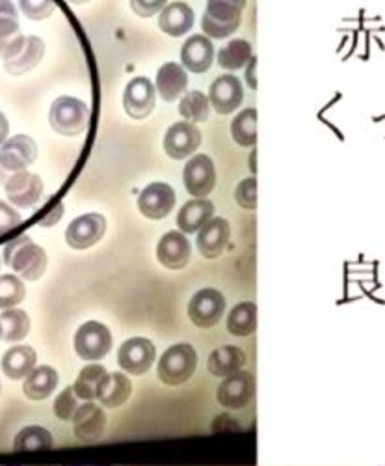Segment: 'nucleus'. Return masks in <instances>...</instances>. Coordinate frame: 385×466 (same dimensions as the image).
<instances>
[{"instance_id": "nucleus-1", "label": "nucleus", "mask_w": 385, "mask_h": 466, "mask_svg": "<svg viewBox=\"0 0 385 466\" xmlns=\"http://www.w3.org/2000/svg\"><path fill=\"white\" fill-rule=\"evenodd\" d=\"M5 263L12 267L14 273H17L23 280L35 282L45 275L49 258L45 250L37 247L25 233V236L12 239L5 247Z\"/></svg>"}, {"instance_id": "nucleus-2", "label": "nucleus", "mask_w": 385, "mask_h": 466, "mask_svg": "<svg viewBox=\"0 0 385 466\" xmlns=\"http://www.w3.org/2000/svg\"><path fill=\"white\" fill-rule=\"evenodd\" d=\"M246 3L241 0H211L202 17V28L211 40H223L235 34L242 21Z\"/></svg>"}, {"instance_id": "nucleus-3", "label": "nucleus", "mask_w": 385, "mask_h": 466, "mask_svg": "<svg viewBox=\"0 0 385 466\" xmlns=\"http://www.w3.org/2000/svg\"><path fill=\"white\" fill-rule=\"evenodd\" d=\"M90 108L84 101L62 96L53 101L49 110V124L62 137H79L86 131Z\"/></svg>"}, {"instance_id": "nucleus-4", "label": "nucleus", "mask_w": 385, "mask_h": 466, "mask_svg": "<svg viewBox=\"0 0 385 466\" xmlns=\"http://www.w3.org/2000/svg\"><path fill=\"white\" fill-rule=\"evenodd\" d=\"M198 368V353L190 343H175L168 347L157 366L159 379L168 386H179L190 380Z\"/></svg>"}, {"instance_id": "nucleus-5", "label": "nucleus", "mask_w": 385, "mask_h": 466, "mask_svg": "<svg viewBox=\"0 0 385 466\" xmlns=\"http://www.w3.org/2000/svg\"><path fill=\"white\" fill-rule=\"evenodd\" d=\"M112 349V334L99 321H88L74 334V351L86 362L103 360Z\"/></svg>"}, {"instance_id": "nucleus-6", "label": "nucleus", "mask_w": 385, "mask_h": 466, "mask_svg": "<svg viewBox=\"0 0 385 466\" xmlns=\"http://www.w3.org/2000/svg\"><path fill=\"white\" fill-rule=\"evenodd\" d=\"M5 192L10 200L19 209L34 208L44 197V181L37 174L32 172H17L10 176H0Z\"/></svg>"}, {"instance_id": "nucleus-7", "label": "nucleus", "mask_w": 385, "mask_h": 466, "mask_svg": "<svg viewBox=\"0 0 385 466\" xmlns=\"http://www.w3.org/2000/svg\"><path fill=\"white\" fill-rule=\"evenodd\" d=\"M37 159V144L28 135H15L0 147V176L26 172Z\"/></svg>"}, {"instance_id": "nucleus-8", "label": "nucleus", "mask_w": 385, "mask_h": 466, "mask_svg": "<svg viewBox=\"0 0 385 466\" xmlns=\"http://www.w3.org/2000/svg\"><path fill=\"white\" fill-rule=\"evenodd\" d=\"M225 312V299L218 289H200L188 302V318L200 329H212Z\"/></svg>"}, {"instance_id": "nucleus-9", "label": "nucleus", "mask_w": 385, "mask_h": 466, "mask_svg": "<svg viewBox=\"0 0 385 466\" xmlns=\"http://www.w3.org/2000/svg\"><path fill=\"white\" fill-rule=\"evenodd\" d=\"M183 181L190 197L205 198L216 187V167L209 155H194L183 170Z\"/></svg>"}, {"instance_id": "nucleus-10", "label": "nucleus", "mask_w": 385, "mask_h": 466, "mask_svg": "<svg viewBox=\"0 0 385 466\" xmlns=\"http://www.w3.org/2000/svg\"><path fill=\"white\" fill-rule=\"evenodd\" d=\"M253 396H255V379L250 371H244V370L231 377H225L216 392L218 403L229 410H239L248 407Z\"/></svg>"}, {"instance_id": "nucleus-11", "label": "nucleus", "mask_w": 385, "mask_h": 466, "mask_svg": "<svg viewBox=\"0 0 385 466\" xmlns=\"http://www.w3.org/2000/svg\"><path fill=\"white\" fill-rule=\"evenodd\" d=\"M203 142V135L198 126L188 122L173 124L164 135V151L170 159L183 161L194 157V153L200 149Z\"/></svg>"}, {"instance_id": "nucleus-12", "label": "nucleus", "mask_w": 385, "mask_h": 466, "mask_svg": "<svg viewBox=\"0 0 385 466\" xmlns=\"http://www.w3.org/2000/svg\"><path fill=\"white\" fill-rule=\"evenodd\" d=\"M175 190L172 185L157 181L149 183L138 197V209L149 220H163L175 208Z\"/></svg>"}, {"instance_id": "nucleus-13", "label": "nucleus", "mask_w": 385, "mask_h": 466, "mask_svg": "<svg viewBox=\"0 0 385 466\" xmlns=\"http://www.w3.org/2000/svg\"><path fill=\"white\" fill-rule=\"evenodd\" d=\"M106 423L108 420L104 409L99 407L95 401H86L73 416V433L76 441L83 444H95L103 439Z\"/></svg>"}, {"instance_id": "nucleus-14", "label": "nucleus", "mask_w": 385, "mask_h": 466, "mask_svg": "<svg viewBox=\"0 0 385 466\" xmlns=\"http://www.w3.org/2000/svg\"><path fill=\"white\" fill-rule=\"evenodd\" d=\"M45 55V44L37 35H21L14 49L3 58L5 69L10 75H23L40 66Z\"/></svg>"}, {"instance_id": "nucleus-15", "label": "nucleus", "mask_w": 385, "mask_h": 466, "mask_svg": "<svg viewBox=\"0 0 385 466\" xmlns=\"http://www.w3.org/2000/svg\"><path fill=\"white\" fill-rule=\"evenodd\" d=\"M104 231L106 218L99 213H86L69 224L65 231V243L74 250H86L103 239Z\"/></svg>"}, {"instance_id": "nucleus-16", "label": "nucleus", "mask_w": 385, "mask_h": 466, "mask_svg": "<svg viewBox=\"0 0 385 466\" xmlns=\"http://www.w3.org/2000/svg\"><path fill=\"white\" fill-rule=\"evenodd\" d=\"M157 359V349L147 338H131L118 351V364L131 375H143Z\"/></svg>"}, {"instance_id": "nucleus-17", "label": "nucleus", "mask_w": 385, "mask_h": 466, "mask_svg": "<svg viewBox=\"0 0 385 466\" xmlns=\"http://www.w3.org/2000/svg\"><path fill=\"white\" fill-rule=\"evenodd\" d=\"M157 106V90L147 76H134L125 86L123 108L133 120H143Z\"/></svg>"}, {"instance_id": "nucleus-18", "label": "nucleus", "mask_w": 385, "mask_h": 466, "mask_svg": "<svg viewBox=\"0 0 385 466\" xmlns=\"http://www.w3.org/2000/svg\"><path fill=\"white\" fill-rule=\"evenodd\" d=\"M244 101L242 81L235 75H220L209 86V103L218 114L235 112Z\"/></svg>"}, {"instance_id": "nucleus-19", "label": "nucleus", "mask_w": 385, "mask_h": 466, "mask_svg": "<svg viewBox=\"0 0 385 466\" xmlns=\"http://www.w3.org/2000/svg\"><path fill=\"white\" fill-rule=\"evenodd\" d=\"M192 256V245L186 239L184 233L179 229L168 231L161 238L157 247V258L163 267L170 270H181L188 265Z\"/></svg>"}, {"instance_id": "nucleus-20", "label": "nucleus", "mask_w": 385, "mask_h": 466, "mask_svg": "<svg viewBox=\"0 0 385 466\" xmlns=\"http://www.w3.org/2000/svg\"><path fill=\"white\" fill-rule=\"evenodd\" d=\"M214 46L207 35H190L181 47V64L192 73H205L212 67Z\"/></svg>"}, {"instance_id": "nucleus-21", "label": "nucleus", "mask_w": 385, "mask_h": 466, "mask_svg": "<svg viewBox=\"0 0 385 466\" xmlns=\"http://www.w3.org/2000/svg\"><path fill=\"white\" fill-rule=\"evenodd\" d=\"M231 239V226L225 218L214 217L198 231V250L207 259H216Z\"/></svg>"}, {"instance_id": "nucleus-22", "label": "nucleus", "mask_w": 385, "mask_h": 466, "mask_svg": "<svg viewBox=\"0 0 385 466\" xmlns=\"http://www.w3.org/2000/svg\"><path fill=\"white\" fill-rule=\"evenodd\" d=\"M214 204L207 198H194L188 200L179 215H177V228L184 236H192V233H198L209 220H212L214 217Z\"/></svg>"}, {"instance_id": "nucleus-23", "label": "nucleus", "mask_w": 385, "mask_h": 466, "mask_svg": "<svg viewBox=\"0 0 385 466\" xmlns=\"http://www.w3.org/2000/svg\"><path fill=\"white\" fill-rule=\"evenodd\" d=\"M246 353L237 345H222L209 355L207 370L212 377H231L246 366Z\"/></svg>"}, {"instance_id": "nucleus-24", "label": "nucleus", "mask_w": 385, "mask_h": 466, "mask_svg": "<svg viewBox=\"0 0 385 466\" xmlns=\"http://www.w3.org/2000/svg\"><path fill=\"white\" fill-rule=\"evenodd\" d=\"M186 88H188V75L181 64L168 62L159 69L155 90L166 103L177 101L183 94H186Z\"/></svg>"}, {"instance_id": "nucleus-25", "label": "nucleus", "mask_w": 385, "mask_h": 466, "mask_svg": "<svg viewBox=\"0 0 385 466\" xmlns=\"http://www.w3.org/2000/svg\"><path fill=\"white\" fill-rule=\"evenodd\" d=\"M108 379H110V373L106 371L104 366L90 364L79 373V377H76L73 390L76 398L83 401H95L101 398Z\"/></svg>"}, {"instance_id": "nucleus-26", "label": "nucleus", "mask_w": 385, "mask_h": 466, "mask_svg": "<svg viewBox=\"0 0 385 466\" xmlns=\"http://www.w3.org/2000/svg\"><path fill=\"white\" fill-rule=\"evenodd\" d=\"M194 19H196L194 10H192L186 3H170L161 12L159 26L164 34L172 37H181L192 30V26H194Z\"/></svg>"}, {"instance_id": "nucleus-27", "label": "nucleus", "mask_w": 385, "mask_h": 466, "mask_svg": "<svg viewBox=\"0 0 385 466\" xmlns=\"http://www.w3.org/2000/svg\"><path fill=\"white\" fill-rule=\"evenodd\" d=\"M58 380H60V377L54 368L40 366L25 379L23 392L32 401H44L56 390Z\"/></svg>"}, {"instance_id": "nucleus-28", "label": "nucleus", "mask_w": 385, "mask_h": 466, "mask_svg": "<svg viewBox=\"0 0 385 466\" xmlns=\"http://www.w3.org/2000/svg\"><path fill=\"white\" fill-rule=\"evenodd\" d=\"M37 355L30 345H17L8 349L3 357V371L8 379H26L35 370Z\"/></svg>"}, {"instance_id": "nucleus-29", "label": "nucleus", "mask_w": 385, "mask_h": 466, "mask_svg": "<svg viewBox=\"0 0 385 466\" xmlns=\"http://www.w3.org/2000/svg\"><path fill=\"white\" fill-rule=\"evenodd\" d=\"M19 15L14 3L0 0V58H5L21 40Z\"/></svg>"}, {"instance_id": "nucleus-30", "label": "nucleus", "mask_w": 385, "mask_h": 466, "mask_svg": "<svg viewBox=\"0 0 385 466\" xmlns=\"http://www.w3.org/2000/svg\"><path fill=\"white\" fill-rule=\"evenodd\" d=\"M257 329V304L241 302L227 316V332L237 338H248Z\"/></svg>"}, {"instance_id": "nucleus-31", "label": "nucleus", "mask_w": 385, "mask_h": 466, "mask_svg": "<svg viewBox=\"0 0 385 466\" xmlns=\"http://www.w3.org/2000/svg\"><path fill=\"white\" fill-rule=\"evenodd\" d=\"M30 332V318L25 309H5L0 314V339L5 341H21Z\"/></svg>"}, {"instance_id": "nucleus-32", "label": "nucleus", "mask_w": 385, "mask_h": 466, "mask_svg": "<svg viewBox=\"0 0 385 466\" xmlns=\"http://www.w3.org/2000/svg\"><path fill=\"white\" fill-rule=\"evenodd\" d=\"M131 392H133V384L129 377H125L122 371H115V373H110V379L104 386L99 401L103 407L118 409L123 403H127V400L131 398Z\"/></svg>"}, {"instance_id": "nucleus-33", "label": "nucleus", "mask_w": 385, "mask_h": 466, "mask_svg": "<svg viewBox=\"0 0 385 466\" xmlns=\"http://www.w3.org/2000/svg\"><path fill=\"white\" fill-rule=\"evenodd\" d=\"M209 112H211V103L209 97L200 92H186L179 103V114L184 118V122L188 124H202L209 120Z\"/></svg>"}, {"instance_id": "nucleus-34", "label": "nucleus", "mask_w": 385, "mask_h": 466, "mask_svg": "<svg viewBox=\"0 0 385 466\" xmlns=\"http://www.w3.org/2000/svg\"><path fill=\"white\" fill-rule=\"evenodd\" d=\"M252 46L246 40H231L225 47L218 53V66L227 71H237L242 69L252 60Z\"/></svg>"}, {"instance_id": "nucleus-35", "label": "nucleus", "mask_w": 385, "mask_h": 466, "mask_svg": "<svg viewBox=\"0 0 385 466\" xmlns=\"http://www.w3.org/2000/svg\"><path fill=\"white\" fill-rule=\"evenodd\" d=\"M54 444L53 435L45 427L40 425H28L19 435L15 437L14 450L15 451H40V450H51Z\"/></svg>"}, {"instance_id": "nucleus-36", "label": "nucleus", "mask_w": 385, "mask_h": 466, "mask_svg": "<svg viewBox=\"0 0 385 466\" xmlns=\"http://www.w3.org/2000/svg\"><path fill=\"white\" fill-rule=\"evenodd\" d=\"M231 137L242 147H253L257 144V110L244 108L231 124Z\"/></svg>"}, {"instance_id": "nucleus-37", "label": "nucleus", "mask_w": 385, "mask_h": 466, "mask_svg": "<svg viewBox=\"0 0 385 466\" xmlns=\"http://www.w3.org/2000/svg\"><path fill=\"white\" fill-rule=\"evenodd\" d=\"M26 297L23 280L15 275L0 277V309H12Z\"/></svg>"}, {"instance_id": "nucleus-38", "label": "nucleus", "mask_w": 385, "mask_h": 466, "mask_svg": "<svg viewBox=\"0 0 385 466\" xmlns=\"http://www.w3.org/2000/svg\"><path fill=\"white\" fill-rule=\"evenodd\" d=\"M79 407H81L79 398H76L73 386H67L64 392L58 394V398L54 401V414H56V418L69 421V420H73L74 412L79 410Z\"/></svg>"}, {"instance_id": "nucleus-39", "label": "nucleus", "mask_w": 385, "mask_h": 466, "mask_svg": "<svg viewBox=\"0 0 385 466\" xmlns=\"http://www.w3.org/2000/svg\"><path fill=\"white\" fill-rule=\"evenodd\" d=\"M235 200L246 211L257 209V179L246 177L235 188Z\"/></svg>"}, {"instance_id": "nucleus-40", "label": "nucleus", "mask_w": 385, "mask_h": 466, "mask_svg": "<svg viewBox=\"0 0 385 466\" xmlns=\"http://www.w3.org/2000/svg\"><path fill=\"white\" fill-rule=\"evenodd\" d=\"M19 8L32 21H44L56 10V5L51 0H42V3H30V0H21Z\"/></svg>"}, {"instance_id": "nucleus-41", "label": "nucleus", "mask_w": 385, "mask_h": 466, "mask_svg": "<svg viewBox=\"0 0 385 466\" xmlns=\"http://www.w3.org/2000/svg\"><path fill=\"white\" fill-rule=\"evenodd\" d=\"M23 218L17 213V209H14L10 204L0 200V238L6 236L12 229H15L17 226H21Z\"/></svg>"}, {"instance_id": "nucleus-42", "label": "nucleus", "mask_w": 385, "mask_h": 466, "mask_svg": "<svg viewBox=\"0 0 385 466\" xmlns=\"http://www.w3.org/2000/svg\"><path fill=\"white\" fill-rule=\"evenodd\" d=\"M168 3H164V0H133L131 3V8L134 14H138L140 17H153L155 14L163 12L166 8Z\"/></svg>"}, {"instance_id": "nucleus-43", "label": "nucleus", "mask_w": 385, "mask_h": 466, "mask_svg": "<svg viewBox=\"0 0 385 466\" xmlns=\"http://www.w3.org/2000/svg\"><path fill=\"white\" fill-rule=\"evenodd\" d=\"M64 211H65V208H64V204L62 202H58L54 208H53V211L49 213V215H45L44 218H42V222H40V226H44V228H53L54 224H58V220L62 218V215H64Z\"/></svg>"}, {"instance_id": "nucleus-44", "label": "nucleus", "mask_w": 385, "mask_h": 466, "mask_svg": "<svg viewBox=\"0 0 385 466\" xmlns=\"http://www.w3.org/2000/svg\"><path fill=\"white\" fill-rule=\"evenodd\" d=\"M8 135H10V124H8V118L6 116L0 112V147L5 146V142L8 140Z\"/></svg>"}, {"instance_id": "nucleus-45", "label": "nucleus", "mask_w": 385, "mask_h": 466, "mask_svg": "<svg viewBox=\"0 0 385 466\" xmlns=\"http://www.w3.org/2000/svg\"><path fill=\"white\" fill-rule=\"evenodd\" d=\"M255 64H257V58L252 56V60L248 62V71H246V81H248V86H250L252 90H257V81H255V75H253Z\"/></svg>"}]
</instances>
